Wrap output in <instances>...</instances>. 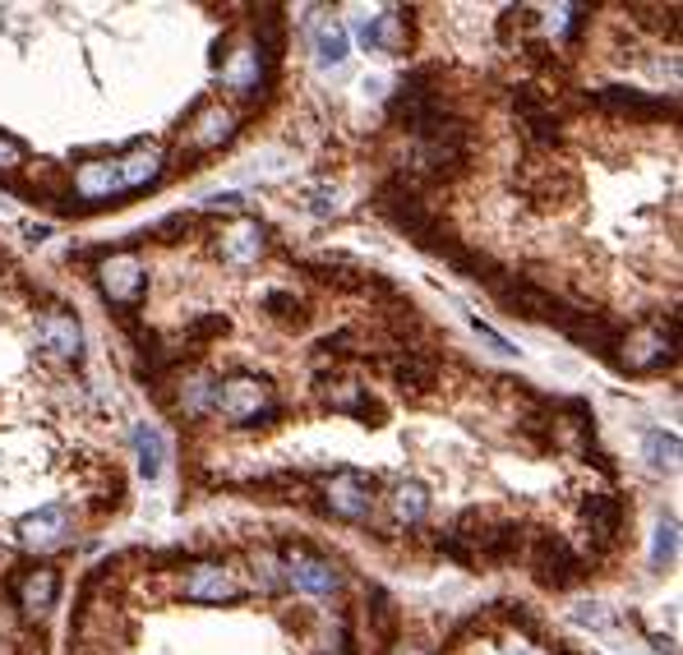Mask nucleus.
<instances>
[{
	"label": "nucleus",
	"instance_id": "1",
	"mask_svg": "<svg viewBox=\"0 0 683 655\" xmlns=\"http://www.w3.org/2000/svg\"><path fill=\"white\" fill-rule=\"evenodd\" d=\"M213 411L236 429H259L268 420H277L282 406H277V393L268 379H259V374H231V379H222L213 388Z\"/></svg>",
	"mask_w": 683,
	"mask_h": 655
},
{
	"label": "nucleus",
	"instance_id": "2",
	"mask_svg": "<svg viewBox=\"0 0 683 655\" xmlns=\"http://www.w3.org/2000/svg\"><path fill=\"white\" fill-rule=\"evenodd\" d=\"M485 286H490L494 296H499V305H504V310L522 314V319H531V323H554V328L564 333L568 323L577 319V310L568 305V300H559L554 291H545V286H536V282H522V277L494 273Z\"/></svg>",
	"mask_w": 683,
	"mask_h": 655
},
{
	"label": "nucleus",
	"instance_id": "3",
	"mask_svg": "<svg viewBox=\"0 0 683 655\" xmlns=\"http://www.w3.org/2000/svg\"><path fill=\"white\" fill-rule=\"evenodd\" d=\"M97 291L107 300L111 310H125L130 314L139 300H144V286H148V268L134 250H107L97 259Z\"/></svg>",
	"mask_w": 683,
	"mask_h": 655
},
{
	"label": "nucleus",
	"instance_id": "4",
	"mask_svg": "<svg viewBox=\"0 0 683 655\" xmlns=\"http://www.w3.org/2000/svg\"><path fill=\"white\" fill-rule=\"evenodd\" d=\"M619 351H624V365L633 374H651V370H660V365H670L674 351H679V319L642 323L637 333H628L624 342H619Z\"/></svg>",
	"mask_w": 683,
	"mask_h": 655
},
{
	"label": "nucleus",
	"instance_id": "5",
	"mask_svg": "<svg viewBox=\"0 0 683 655\" xmlns=\"http://www.w3.org/2000/svg\"><path fill=\"white\" fill-rule=\"evenodd\" d=\"M319 494H324L328 513L342 517V522H370V513H374V480L365 476V471H351V466L333 471V476L319 485Z\"/></svg>",
	"mask_w": 683,
	"mask_h": 655
},
{
	"label": "nucleus",
	"instance_id": "6",
	"mask_svg": "<svg viewBox=\"0 0 683 655\" xmlns=\"http://www.w3.org/2000/svg\"><path fill=\"white\" fill-rule=\"evenodd\" d=\"M74 536V508L70 503H47V508H37L19 522V545L28 554H56L65 549Z\"/></svg>",
	"mask_w": 683,
	"mask_h": 655
},
{
	"label": "nucleus",
	"instance_id": "7",
	"mask_svg": "<svg viewBox=\"0 0 683 655\" xmlns=\"http://www.w3.org/2000/svg\"><path fill=\"white\" fill-rule=\"evenodd\" d=\"M282 577H287L296 591H310V596H333L342 586V572H337L333 559L314 554L305 545H287L282 549Z\"/></svg>",
	"mask_w": 683,
	"mask_h": 655
},
{
	"label": "nucleus",
	"instance_id": "8",
	"mask_svg": "<svg viewBox=\"0 0 683 655\" xmlns=\"http://www.w3.org/2000/svg\"><path fill=\"white\" fill-rule=\"evenodd\" d=\"M531 572H536L540 586L564 591V586L582 582V559L573 554V545L564 536H536V545H531Z\"/></svg>",
	"mask_w": 683,
	"mask_h": 655
},
{
	"label": "nucleus",
	"instance_id": "9",
	"mask_svg": "<svg viewBox=\"0 0 683 655\" xmlns=\"http://www.w3.org/2000/svg\"><path fill=\"white\" fill-rule=\"evenodd\" d=\"M10 591H14V605H19L24 619H47L60 600V572L47 568V563H37V568H24L14 577Z\"/></svg>",
	"mask_w": 683,
	"mask_h": 655
},
{
	"label": "nucleus",
	"instance_id": "10",
	"mask_svg": "<svg viewBox=\"0 0 683 655\" xmlns=\"http://www.w3.org/2000/svg\"><path fill=\"white\" fill-rule=\"evenodd\" d=\"M116 167H120V190H125V194H144V190H153L157 180L167 176V157H162V148H157V143L139 139V143H130V148L116 157Z\"/></svg>",
	"mask_w": 683,
	"mask_h": 655
},
{
	"label": "nucleus",
	"instance_id": "11",
	"mask_svg": "<svg viewBox=\"0 0 683 655\" xmlns=\"http://www.w3.org/2000/svg\"><path fill=\"white\" fill-rule=\"evenodd\" d=\"M240 596H245V586L236 582L227 563H194L185 577V600H194V605H231Z\"/></svg>",
	"mask_w": 683,
	"mask_h": 655
},
{
	"label": "nucleus",
	"instance_id": "12",
	"mask_svg": "<svg viewBox=\"0 0 683 655\" xmlns=\"http://www.w3.org/2000/svg\"><path fill=\"white\" fill-rule=\"evenodd\" d=\"M268 250V231L254 222V217H236L231 227H222V236H217V254H222V263H231V268H254V263L264 259Z\"/></svg>",
	"mask_w": 683,
	"mask_h": 655
},
{
	"label": "nucleus",
	"instance_id": "13",
	"mask_svg": "<svg viewBox=\"0 0 683 655\" xmlns=\"http://www.w3.org/2000/svg\"><path fill=\"white\" fill-rule=\"evenodd\" d=\"M513 107H517V120H522L531 148H550V143L559 139V111H554V102L545 93H536V88H517Z\"/></svg>",
	"mask_w": 683,
	"mask_h": 655
},
{
	"label": "nucleus",
	"instance_id": "14",
	"mask_svg": "<svg viewBox=\"0 0 683 655\" xmlns=\"http://www.w3.org/2000/svg\"><path fill=\"white\" fill-rule=\"evenodd\" d=\"M37 346L56 360H79L84 356V328L70 310H47L37 319Z\"/></svg>",
	"mask_w": 683,
	"mask_h": 655
},
{
	"label": "nucleus",
	"instance_id": "15",
	"mask_svg": "<svg viewBox=\"0 0 683 655\" xmlns=\"http://www.w3.org/2000/svg\"><path fill=\"white\" fill-rule=\"evenodd\" d=\"M324 402L333 406V411H347V416H356V420H365V425H379L384 420V406L374 402L370 397V388L365 383H356V379H324Z\"/></svg>",
	"mask_w": 683,
	"mask_h": 655
},
{
	"label": "nucleus",
	"instance_id": "16",
	"mask_svg": "<svg viewBox=\"0 0 683 655\" xmlns=\"http://www.w3.org/2000/svg\"><path fill=\"white\" fill-rule=\"evenodd\" d=\"M231 134H236V116H231V107H222V102H208V107L190 120V148L194 153H213V148L231 143Z\"/></svg>",
	"mask_w": 683,
	"mask_h": 655
},
{
	"label": "nucleus",
	"instance_id": "17",
	"mask_svg": "<svg viewBox=\"0 0 683 655\" xmlns=\"http://www.w3.org/2000/svg\"><path fill=\"white\" fill-rule=\"evenodd\" d=\"M268 65L259 60V51L254 47H240V51H231V56H222V84L231 88V93H259V88L268 84Z\"/></svg>",
	"mask_w": 683,
	"mask_h": 655
},
{
	"label": "nucleus",
	"instance_id": "18",
	"mask_svg": "<svg viewBox=\"0 0 683 655\" xmlns=\"http://www.w3.org/2000/svg\"><path fill=\"white\" fill-rule=\"evenodd\" d=\"M596 102L605 111H619V116H637V120H651V116H670L674 102H665V97H647L637 93V88H600Z\"/></svg>",
	"mask_w": 683,
	"mask_h": 655
},
{
	"label": "nucleus",
	"instance_id": "19",
	"mask_svg": "<svg viewBox=\"0 0 683 655\" xmlns=\"http://www.w3.org/2000/svg\"><path fill=\"white\" fill-rule=\"evenodd\" d=\"M582 522L591 526V536H596L600 545H614L619 531H624V503L614 499V494H587V503H582Z\"/></svg>",
	"mask_w": 683,
	"mask_h": 655
},
{
	"label": "nucleus",
	"instance_id": "20",
	"mask_svg": "<svg viewBox=\"0 0 683 655\" xmlns=\"http://www.w3.org/2000/svg\"><path fill=\"white\" fill-rule=\"evenodd\" d=\"M360 42L370 51H388V56L407 51V19H402V10H384L379 19H360Z\"/></svg>",
	"mask_w": 683,
	"mask_h": 655
},
{
	"label": "nucleus",
	"instance_id": "21",
	"mask_svg": "<svg viewBox=\"0 0 683 655\" xmlns=\"http://www.w3.org/2000/svg\"><path fill=\"white\" fill-rule=\"evenodd\" d=\"M388 508H393V517H397L402 526L425 522V513H430V489L420 485V480H397V485H393V499H388Z\"/></svg>",
	"mask_w": 683,
	"mask_h": 655
},
{
	"label": "nucleus",
	"instance_id": "22",
	"mask_svg": "<svg viewBox=\"0 0 683 655\" xmlns=\"http://www.w3.org/2000/svg\"><path fill=\"white\" fill-rule=\"evenodd\" d=\"M134 453H139V471L148 480L162 476V466H167V439H162V429L157 425H134Z\"/></svg>",
	"mask_w": 683,
	"mask_h": 655
},
{
	"label": "nucleus",
	"instance_id": "23",
	"mask_svg": "<svg viewBox=\"0 0 683 655\" xmlns=\"http://www.w3.org/2000/svg\"><path fill=\"white\" fill-rule=\"evenodd\" d=\"M213 388H217V379H208V374H185V379L176 383V406L190 420L208 416V411H213Z\"/></svg>",
	"mask_w": 683,
	"mask_h": 655
},
{
	"label": "nucleus",
	"instance_id": "24",
	"mask_svg": "<svg viewBox=\"0 0 683 655\" xmlns=\"http://www.w3.org/2000/svg\"><path fill=\"white\" fill-rule=\"evenodd\" d=\"M347 28L337 24V19H319L314 24V56H319V65L324 70H337L342 60H347Z\"/></svg>",
	"mask_w": 683,
	"mask_h": 655
},
{
	"label": "nucleus",
	"instance_id": "25",
	"mask_svg": "<svg viewBox=\"0 0 683 655\" xmlns=\"http://www.w3.org/2000/svg\"><path fill=\"white\" fill-rule=\"evenodd\" d=\"M393 379L402 383V388H411V393H425V388H434L439 370H434V360H425V356H416V351H407L402 360H393Z\"/></svg>",
	"mask_w": 683,
	"mask_h": 655
},
{
	"label": "nucleus",
	"instance_id": "26",
	"mask_svg": "<svg viewBox=\"0 0 683 655\" xmlns=\"http://www.w3.org/2000/svg\"><path fill=\"white\" fill-rule=\"evenodd\" d=\"M300 208H305L310 217H337L342 213V190H337L333 180L305 185V190H300Z\"/></svg>",
	"mask_w": 683,
	"mask_h": 655
},
{
	"label": "nucleus",
	"instance_id": "27",
	"mask_svg": "<svg viewBox=\"0 0 683 655\" xmlns=\"http://www.w3.org/2000/svg\"><path fill=\"white\" fill-rule=\"evenodd\" d=\"M647 462L656 466V471H674V462H679V439L674 434H647Z\"/></svg>",
	"mask_w": 683,
	"mask_h": 655
},
{
	"label": "nucleus",
	"instance_id": "28",
	"mask_svg": "<svg viewBox=\"0 0 683 655\" xmlns=\"http://www.w3.org/2000/svg\"><path fill=\"white\" fill-rule=\"evenodd\" d=\"M674 549H679V522H674V517H660V526H656V549H651V563H656V568H665V563L674 559Z\"/></svg>",
	"mask_w": 683,
	"mask_h": 655
},
{
	"label": "nucleus",
	"instance_id": "29",
	"mask_svg": "<svg viewBox=\"0 0 683 655\" xmlns=\"http://www.w3.org/2000/svg\"><path fill=\"white\" fill-rule=\"evenodd\" d=\"M24 162H28V148L14 139V134L0 130V176H5V180L19 176V171H24Z\"/></svg>",
	"mask_w": 683,
	"mask_h": 655
},
{
	"label": "nucleus",
	"instance_id": "30",
	"mask_svg": "<svg viewBox=\"0 0 683 655\" xmlns=\"http://www.w3.org/2000/svg\"><path fill=\"white\" fill-rule=\"evenodd\" d=\"M268 310H273L282 323H291V328H300V323L310 319V314H305V305H300L296 296H287V291H273V296H268Z\"/></svg>",
	"mask_w": 683,
	"mask_h": 655
},
{
	"label": "nucleus",
	"instance_id": "31",
	"mask_svg": "<svg viewBox=\"0 0 683 655\" xmlns=\"http://www.w3.org/2000/svg\"><path fill=\"white\" fill-rule=\"evenodd\" d=\"M582 5H559V10H550V33L554 37H573L577 28H582Z\"/></svg>",
	"mask_w": 683,
	"mask_h": 655
},
{
	"label": "nucleus",
	"instance_id": "32",
	"mask_svg": "<svg viewBox=\"0 0 683 655\" xmlns=\"http://www.w3.org/2000/svg\"><path fill=\"white\" fill-rule=\"evenodd\" d=\"M217 333H227V319H222V314H208V319H199V323H190V328H185V346L204 342V337H217Z\"/></svg>",
	"mask_w": 683,
	"mask_h": 655
},
{
	"label": "nucleus",
	"instance_id": "33",
	"mask_svg": "<svg viewBox=\"0 0 683 655\" xmlns=\"http://www.w3.org/2000/svg\"><path fill=\"white\" fill-rule=\"evenodd\" d=\"M190 231V217L185 213H176V217H167V222H157L153 227V236H162V240H176V236H185Z\"/></svg>",
	"mask_w": 683,
	"mask_h": 655
},
{
	"label": "nucleus",
	"instance_id": "34",
	"mask_svg": "<svg viewBox=\"0 0 683 655\" xmlns=\"http://www.w3.org/2000/svg\"><path fill=\"white\" fill-rule=\"evenodd\" d=\"M471 328H476V333H480V337H485V342H490V346H494V351H504V356H508V351H513V342H504V337L494 333V328H485V323H471Z\"/></svg>",
	"mask_w": 683,
	"mask_h": 655
},
{
	"label": "nucleus",
	"instance_id": "35",
	"mask_svg": "<svg viewBox=\"0 0 683 655\" xmlns=\"http://www.w3.org/2000/svg\"><path fill=\"white\" fill-rule=\"evenodd\" d=\"M504 655H545V651H540V646L531 642V637H517V642L504 646Z\"/></svg>",
	"mask_w": 683,
	"mask_h": 655
},
{
	"label": "nucleus",
	"instance_id": "36",
	"mask_svg": "<svg viewBox=\"0 0 683 655\" xmlns=\"http://www.w3.org/2000/svg\"><path fill=\"white\" fill-rule=\"evenodd\" d=\"M407 655H420V651H407Z\"/></svg>",
	"mask_w": 683,
	"mask_h": 655
}]
</instances>
